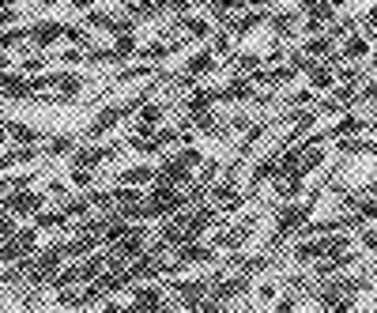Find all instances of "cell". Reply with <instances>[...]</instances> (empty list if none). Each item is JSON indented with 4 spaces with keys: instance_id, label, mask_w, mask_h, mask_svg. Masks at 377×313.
<instances>
[{
    "instance_id": "obj_1",
    "label": "cell",
    "mask_w": 377,
    "mask_h": 313,
    "mask_svg": "<svg viewBox=\"0 0 377 313\" xmlns=\"http://www.w3.org/2000/svg\"><path fill=\"white\" fill-rule=\"evenodd\" d=\"M189 208L185 192L181 185H170V181H151V192L140 200V219H162V215H174V211Z\"/></svg>"
},
{
    "instance_id": "obj_2",
    "label": "cell",
    "mask_w": 377,
    "mask_h": 313,
    "mask_svg": "<svg viewBox=\"0 0 377 313\" xmlns=\"http://www.w3.org/2000/svg\"><path fill=\"white\" fill-rule=\"evenodd\" d=\"M370 283L366 280H347V275H321V287L314 291V302L317 306H328V310H347L355 306V294L366 291Z\"/></svg>"
},
{
    "instance_id": "obj_3",
    "label": "cell",
    "mask_w": 377,
    "mask_h": 313,
    "mask_svg": "<svg viewBox=\"0 0 377 313\" xmlns=\"http://www.w3.org/2000/svg\"><path fill=\"white\" fill-rule=\"evenodd\" d=\"M64 257H68V253H64V242H57V245H49L45 253H31L26 261H20V268H23V275H26V283H31V287H42V283L57 280Z\"/></svg>"
},
{
    "instance_id": "obj_4",
    "label": "cell",
    "mask_w": 377,
    "mask_h": 313,
    "mask_svg": "<svg viewBox=\"0 0 377 313\" xmlns=\"http://www.w3.org/2000/svg\"><path fill=\"white\" fill-rule=\"evenodd\" d=\"M204 167V159H200L197 147H185V151L170 155V159H162L159 167V181H170V185H189L192 181V170Z\"/></svg>"
},
{
    "instance_id": "obj_5",
    "label": "cell",
    "mask_w": 377,
    "mask_h": 313,
    "mask_svg": "<svg viewBox=\"0 0 377 313\" xmlns=\"http://www.w3.org/2000/svg\"><path fill=\"white\" fill-rule=\"evenodd\" d=\"M102 272H106V253H87L79 264H72V268L57 272L53 287H57V291H64V287H72V283H91L95 275H102Z\"/></svg>"
},
{
    "instance_id": "obj_6",
    "label": "cell",
    "mask_w": 377,
    "mask_h": 313,
    "mask_svg": "<svg viewBox=\"0 0 377 313\" xmlns=\"http://www.w3.org/2000/svg\"><path fill=\"white\" fill-rule=\"evenodd\" d=\"M317 208V197H309L306 204H287L279 211V219H275V234H272V245H283V238L287 234H294L302 223L309 219V211Z\"/></svg>"
},
{
    "instance_id": "obj_7",
    "label": "cell",
    "mask_w": 377,
    "mask_h": 313,
    "mask_svg": "<svg viewBox=\"0 0 377 313\" xmlns=\"http://www.w3.org/2000/svg\"><path fill=\"white\" fill-rule=\"evenodd\" d=\"M208 261H215V245H204V242L192 238V242H185V245L174 250V261L162 272H178V268H189V264H208Z\"/></svg>"
},
{
    "instance_id": "obj_8",
    "label": "cell",
    "mask_w": 377,
    "mask_h": 313,
    "mask_svg": "<svg viewBox=\"0 0 377 313\" xmlns=\"http://www.w3.org/2000/svg\"><path fill=\"white\" fill-rule=\"evenodd\" d=\"M0 98L8 102H31L34 98V79L26 72H0Z\"/></svg>"
},
{
    "instance_id": "obj_9",
    "label": "cell",
    "mask_w": 377,
    "mask_h": 313,
    "mask_svg": "<svg viewBox=\"0 0 377 313\" xmlns=\"http://www.w3.org/2000/svg\"><path fill=\"white\" fill-rule=\"evenodd\" d=\"M34 245H38V227H31V230H20L15 238H8L4 245H0V264H20L26 261V257L34 253Z\"/></svg>"
},
{
    "instance_id": "obj_10",
    "label": "cell",
    "mask_w": 377,
    "mask_h": 313,
    "mask_svg": "<svg viewBox=\"0 0 377 313\" xmlns=\"http://www.w3.org/2000/svg\"><path fill=\"white\" fill-rule=\"evenodd\" d=\"M84 23L91 26V31H109V34H132V31H136V20H132V15L102 12V8H91Z\"/></svg>"
},
{
    "instance_id": "obj_11",
    "label": "cell",
    "mask_w": 377,
    "mask_h": 313,
    "mask_svg": "<svg viewBox=\"0 0 377 313\" xmlns=\"http://www.w3.org/2000/svg\"><path fill=\"white\" fill-rule=\"evenodd\" d=\"M170 291L178 294V306H181V310H197L200 302L208 298V291H211V280H178Z\"/></svg>"
},
{
    "instance_id": "obj_12",
    "label": "cell",
    "mask_w": 377,
    "mask_h": 313,
    "mask_svg": "<svg viewBox=\"0 0 377 313\" xmlns=\"http://www.w3.org/2000/svg\"><path fill=\"white\" fill-rule=\"evenodd\" d=\"M42 192H31V189H15L8 192V200H0V208L4 211H15V215H38L42 211Z\"/></svg>"
},
{
    "instance_id": "obj_13",
    "label": "cell",
    "mask_w": 377,
    "mask_h": 313,
    "mask_svg": "<svg viewBox=\"0 0 377 313\" xmlns=\"http://www.w3.org/2000/svg\"><path fill=\"white\" fill-rule=\"evenodd\" d=\"M162 306H167V291H162L159 283H144V287L132 294V302H128V310H162Z\"/></svg>"
},
{
    "instance_id": "obj_14",
    "label": "cell",
    "mask_w": 377,
    "mask_h": 313,
    "mask_svg": "<svg viewBox=\"0 0 377 313\" xmlns=\"http://www.w3.org/2000/svg\"><path fill=\"white\" fill-rule=\"evenodd\" d=\"M162 117H167V106L162 102H144L136 109V132H155L162 125Z\"/></svg>"
},
{
    "instance_id": "obj_15",
    "label": "cell",
    "mask_w": 377,
    "mask_h": 313,
    "mask_svg": "<svg viewBox=\"0 0 377 313\" xmlns=\"http://www.w3.org/2000/svg\"><path fill=\"white\" fill-rule=\"evenodd\" d=\"M106 159H114V147H76L72 151V167H84V170H95Z\"/></svg>"
},
{
    "instance_id": "obj_16",
    "label": "cell",
    "mask_w": 377,
    "mask_h": 313,
    "mask_svg": "<svg viewBox=\"0 0 377 313\" xmlns=\"http://www.w3.org/2000/svg\"><path fill=\"white\" fill-rule=\"evenodd\" d=\"M253 227H256V219L249 215V219H242L238 227H231V234H215V250H238V245L253 234Z\"/></svg>"
},
{
    "instance_id": "obj_17",
    "label": "cell",
    "mask_w": 377,
    "mask_h": 313,
    "mask_svg": "<svg viewBox=\"0 0 377 313\" xmlns=\"http://www.w3.org/2000/svg\"><path fill=\"white\" fill-rule=\"evenodd\" d=\"M57 38H64V26L61 23H53V20H45V23H34L31 26V42H34V49H49Z\"/></svg>"
},
{
    "instance_id": "obj_18",
    "label": "cell",
    "mask_w": 377,
    "mask_h": 313,
    "mask_svg": "<svg viewBox=\"0 0 377 313\" xmlns=\"http://www.w3.org/2000/svg\"><path fill=\"white\" fill-rule=\"evenodd\" d=\"M159 178V167H151V162H140V167H128V170H121L117 174V181H121V185H151V181Z\"/></svg>"
},
{
    "instance_id": "obj_19",
    "label": "cell",
    "mask_w": 377,
    "mask_h": 313,
    "mask_svg": "<svg viewBox=\"0 0 377 313\" xmlns=\"http://www.w3.org/2000/svg\"><path fill=\"white\" fill-rule=\"evenodd\" d=\"M185 219H189V238H200L208 227H215V208H208V204H200V208H192L185 211Z\"/></svg>"
},
{
    "instance_id": "obj_20",
    "label": "cell",
    "mask_w": 377,
    "mask_h": 313,
    "mask_svg": "<svg viewBox=\"0 0 377 313\" xmlns=\"http://www.w3.org/2000/svg\"><path fill=\"white\" fill-rule=\"evenodd\" d=\"M211 200H215L223 211H238V208H242V192H238L234 181H219V185L211 189Z\"/></svg>"
},
{
    "instance_id": "obj_21",
    "label": "cell",
    "mask_w": 377,
    "mask_h": 313,
    "mask_svg": "<svg viewBox=\"0 0 377 313\" xmlns=\"http://www.w3.org/2000/svg\"><path fill=\"white\" fill-rule=\"evenodd\" d=\"M366 53H370V42H366L362 34H347L344 49H339V53H332L328 61H362Z\"/></svg>"
},
{
    "instance_id": "obj_22",
    "label": "cell",
    "mask_w": 377,
    "mask_h": 313,
    "mask_svg": "<svg viewBox=\"0 0 377 313\" xmlns=\"http://www.w3.org/2000/svg\"><path fill=\"white\" fill-rule=\"evenodd\" d=\"M34 159H38V147H34V144H23V147H15V151H4V155H0V170L20 167V162H34Z\"/></svg>"
},
{
    "instance_id": "obj_23",
    "label": "cell",
    "mask_w": 377,
    "mask_h": 313,
    "mask_svg": "<svg viewBox=\"0 0 377 313\" xmlns=\"http://www.w3.org/2000/svg\"><path fill=\"white\" fill-rule=\"evenodd\" d=\"M136 38L132 34H117V42H114V49H109V64H121V61H128V57H136Z\"/></svg>"
},
{
    "instance_id": "obj_24",
    "label": "cell",
    "mask_w": 377,
    "mask_h": 313,
    "mask_svg": "<svg viewBox=\"0 0 377 313\" xmlns=\"http://www.w3.org/2000/svg\"><path fill=\"white\" fill-rule=\"evenodd\" d=\"M332 87V61L328 64H309V91H328Z\"/></svg>"
},
{
    "instance_id": "obj_25",
    "label": "cell",
    "mask_w": 377,
    "mask_h": 313,
    "mask_svg": "<svg viewBox=\"0 0 377 313\" xmlns=\"http://www.w3.org/2000/svg\"><path fill=\"white\" fill-rule=\"evenodd\" d=\"M215 68V57H211L208 49H200V53H192V57L185 61V76H208V72Z\"/></svg>"
},
{
    "instance_id": "obj_26",
    "label": "cell",
    "mask_w": 377,
    "mask_h": 313,
    "mask_svg": "<svg viewBox=\"0 0 377 313\" xmlns=\"http://www.w3.org/2000/svg\"><path fill=\"white\" fill-rule=\"evenodd\" d=\"M245 0H208V12H211V20H219L226 26V20H231V12L234 8H242Z\"/></svg>"
},
{
    "instance_id": "obj_27",
    "label": "cell",
    "mask_w": 377,
    "mask_h": 313,
    "mask_svg": "<svg viewBox=\"0 0 377 313\" xmlns=\"http://www.w3.org/2000/svg\"><path fill=\"white\" fill-rule=\"evenodd\" d=\"M64 223H68L64 211H38V215H34V227H38V230H57Z\"/></svg>"
},
{
    "instance_id": "obj_28",
    "label": "cell",
    "mask_w": 377,
    "mask_h": 313,
    "mask_svg": "<svg viewBox=\"0 0 377 313\" xmlns=\"http://www.w3.org/2000/svg\"><path fill=\"white\" fill-rule=\"evenodd\" d=\"M15 234H20V215L0 208V242H8V238H15Z\"/></svg>"
},
{
    "instance_id": "obj_29",
    "label": "cell",
    "mask_w": 377,
    "mask_h": 313,
    "mask_svg": "<svg viewBox=\"0 0 377 313\" xmlns=\"http://www.w3.org/2000/svg\"><path fill=\"white\" fill-rule=\"evenodd\" d=\"M8 136H12L15 144H34L38 140V132H34L31 125H20V121H8Z\"/></svg>"
},
{
    "instance_id": "obj_30",
    "label": "cell",
    "mask_w": 377,
    "mask_h": 313,
    "mask_svg": "<svg viewBox=\"0 0 377 313\" xmlns=\"http://www.w3.org/2000/svg\"><path fill=\"white\" fill-rule=\"evenodd\" d=\"M91 208H95V204H91V197H79V200H64V215H68V219H79V215H87V211Z\"/></svg>"
},
{
    "instance_id": "obj_31",
    "label": "cell",
    "mask_w": 377,
    "mask_h": 313,
    "mask_svg": "<svg viewBox=\"0 0 377 313\" xmlns=\"http://www.w3.org/2000/svg\"><path fill=\"white\" fill-rule=\"evenodd\" d=\"M294 20H298L294 12H275V15H272V31H275V34H287V38H291Z\"/></svg>"
},
{
    "instance_id": "obj_32",
    "label": "cell",
    "mask_w": 377,
    "mask_h": 313,
    "mask_svg": "<svg viewBox=\"0 0 377 313\" xmlns=\"http://www.w3.org/2000/svg\"><path fill=\"white\" fill-rule=\"evenodd\" d=\"M170 53V45L167 42H151V45H144L140 53H136V57H144V61H162Z\"/></svg>"
},
{
    "instance_id": "obj_33",
    "label": "cell",
    "mask_w": 377,
    "mask_h": 313,
    "mask_svg": "<svg viewBox=\"0 0 377 313\" xmlns=\"http://www.w3.org/2000/svg\"><path fill=\"white\" fill-rule=\"evenodd\" d=\"M234 68H238V72H256V68H261V57H256V53H238V57H234Z\"/></svg>"
},
{
    "instance_id": "obj_34",
    "label": "cell",
    "mask_w": 377,
    "mask_h": 313,
    "mask_svg": "<svg viewBox=\"0 0 377 313\" xmlns=\"http://www.w3.org/2000/svg\"><path fill=\"white\" fill-rule=\"evenodd\" d=\"M72 185H79V189H91L95 185V174L84 170V167H72Z\"/></svg>"
},
{
    "instance_id": "obj_35",
    "label": "cell",
    "mask_w": 377,
    "mask_h": 313,
    "mask_svg": "<svg viewBox=\"0 0 377 313\" xmlns=\"http://www.w3.org/2000/svg\"><path fill=\"white\" fill-rule=\"evenodd\" d=\"M68 151H76V140H68V136H57V140L49 144V151H45V155H68Z\"/></svg>"
},
{
    "instance_id": "obj_36",
    "label": "cell",
    "mask_w": 377,
    "mask_h": 313,
    "mask_svg": "<svg viewBox=\"0 0 377 313\" xmlns=\"http://www.w3.org/2000/svg\"><path fill=\"white\" fill-rule=\"evenodd\" d=\"M181 26H185L189 34H197V38H208V34H211V26L204 20H181Z\"/></svg>"
},
{
    "instance_id": "obj_37",
    "label": "cell",
    "mask_w": 377,
    "mask_h": 313,
    "mask_svg": "<svg viewBox=\"0 0 377 313\" xmlns=\"http://www.w3.org/2000/svg\"><path fill=\"white\" fill-rule=\"evenodd\" d=\"M64 38H68L72 45H79V49H91V42H87V31H79V26H68V31H64Z\"/></svg>"
},
{
    "instance_id": "obj_38",
    "label": "cell",
    "mask_w": 377,
    "mask_h": 313,
    "mask_svg": "<svg viewBox=\"0 0 377 313\" xmlns=\"http://www.w3.org/2000/svg\"><path fill=\"white\" fill-rule=\"evenodd\" d=\"M215 178H219V162H215V159H208V162H204V170H200V185H208V189H211V181H215Z\"/></svg>"
},
{
    "instance_id": "obj_39",
    "label": "cell",
    "mask_w": 377,
    "mask_h": 313,
    "mask_svg": "<svg viewBox=\"0 0 377 313\" xmlns=\"http://www.w3.org/2000/svg\"><path fill=\"white\" fill-rule=\"evenodd\" d=\"M15 20H20V15H15V8L12 4H0V31H4V26H12Z\"/></svg>"
},
{
    "instance_id": "obj_40",
    "label": "cell",
    "mask_w": 377,
    "mask_h": 313,
    "mask_svg": "<svg viewBox=\"0 0 377 313\" xmlns=\"http://www.w3.org/2000/svg\"><path fill=\"white\" fill-rule=\"evenodd\" d=\"M42 68H45L42 57H26V61H23V72H42Z\"/></svg>"
},
{
    "instance_id": "obj_41",
    "label": "cell",
    "mask_w": 377,
    "mask_h": 313,
    "mask_svg": "<svg viewBox=\"0 0 377 313\" xmlns=\"http://www.w3.org/2000/svg\"><path fill=\"white\" fill-rule=\"evenodd\" d=\"M215 49H219V53H231V38H226V31L215 34Z\"/></svg>"
},
{
    "instance_id": "obj_42",
    "label": "cell",
    "mask_w": 377,
    "mask_h": 313,
    "mask_svg": "<svg viewBox=\"0 0 377 313\" xmlns=\"http://www.w3.org/2000/svg\"><path fill=\"white\" fill-rule=\"evenodd\" d=\"M91 4L95 0H72V8H79V12H91Z\"/></svg>"
},
{
    "instance_id": "obj_43",
    "label": "cell",
    "mask_w": 377,
    "mask_h": 313,
    "mask_svg": "<svg viewBox=\"0 0 377 313\" xmlns=\"http://www.w3.org/2000/svg\"><path fill=\"white\" fill-rule=\"evenodd\" d=\"M8 140V125H0V144H4Z\"/></svg>"
},
{
    "instance_id": "obj_44",
    "label": "cell",
    "mask_w": 377,
    "mask_h": 313,
    "mask_svg": "<svg viewBox=\"0 0 377 313\" xmlns=\"http://www.w3.org/2000/svg\"><path fill=\"white\" fill-rule=\"evenodd\" d=\"M8 68V57H4V53H0V72H4Z\"/></svg>"
},
{
    "instance_id": "obj_45",
    "label": "cell",
    "mask_w": 377,
    "mask_h": 313,
    "mask_svg": "<svg viewBox=\"0 0 377 313\" xmlns=\"http://www.w3.org/2000/svg\"><path fill=\"white\" fill-rule=\"evenodd\" d=\"M0 121H4V109H0Z\"/></svg>"
}]
</instances>
